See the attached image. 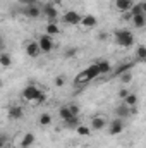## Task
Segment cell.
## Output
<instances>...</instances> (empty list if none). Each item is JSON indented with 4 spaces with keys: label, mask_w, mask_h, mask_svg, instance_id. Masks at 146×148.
<instances>
[{
    "label": "cell",
    "mask_w": 146,
    "mask_h": 148,
    "mask_svg": "<svg viewBox=\"0 0 146 148\" xmlns=\"http://www.w3.org/2000/svg\"><path fill=\"white\" fill-rule=\"evenodd\" d=\"M38 122H40V126H50V124H52V115L45 112V114H41V115H40Z\"/></svg>",
    "instance_id": "23"
},
{
    "label": "cell",
    "mask_w": 146,
    "mask_h": 148,
    "mask_svg": "<svg viewBox=\"0 0 146 148\" xmlns=\"http://www.w3.org/2000/svg\"><path fill=\"white\" fill-rule=\"evenodd\" d=\"M136 59L138 60H146V45H138L136 48Z\"/></svg>",
    "instance_id": "20"
},
{
    "label": "cell",
    "mask_w": 146,
    "mask_h": 148,
    "mask_svg": "<svg viewBox=\"0 0 146 148\" xmlns=\"http://www.w3.org/2000/svg\"><path fill=\"white\" fill-rule=\"evenodd\" d=\"M5 141H7V136L2 134V138H0V145H5Z\"/></svg>",
    "instance_id": "35"
},
{
    "label": "cell",
    "mask_w": 146,
    "mask_h": 148,
    "mask_svg": "<svg viewBox=\"0 0 146 148\" xmlns=\"http://www.w3.org/2000/svg\"><path fill=\"white\" fill-rule=\"evenodd\" d=\"M107 126V121L103 119V117H100V115H96V117H93L91 119V129H96V131H102L103 127Z\"/></svg>",
    "instance_id": "13"
},
{
    "label": "cell",
    "mask_w": 146,
    "mask_h": 148,
    "mask_svg": "<svg viewBox=\"0 0 146 148\" xmlns=\"http://www.w3.org/2000/svg\"><path fill=\"white\" fill-rule=\"evenodd\" d=\"M131 14H132V17H134V16H141V14H145V12H143L141 3H134V5H132V9H131Z\"/></svg>",
    "instance_id": "26"
},
{
    "label": "cell",
    "mask_w": 146,
    "mask_h": 148,
    "mask_svg": "<svg viewBox=\"0 0 146 148\" xmlns=\"http://www.w3.org/2000/svg\"><path fill=\"white\" fill-rule=\"evenodd\" d=\"M95 64H98V67H100V73H102V74L112 73V66H110L108 60H105V59H96V60H95Z\"/></svg>",
    "instance_id": "14"
},
{
    "label": "cell",
    "mask_w": 146,
    "mask_h": 148,
    "mask_svg": "<svg viewBox=\"0 0 146 148\" xmlns=\"http://www.w3.org/2000/svg\"><path fill=\"white\" fill-rule=\"evenodd\" d=\"M40 88L35 86V84H28L24 90H23V98L24 100H28V102H35L38 97H40Z\"/></svg>",
    "instance_id": "2"
},
{
    "label": "cell",
    "mask_w": 146,
    "mask_h": 148,
    "mask_svg": "<svg viewBox=\"0 0 146 148\" xmlns=\"http://www.w3.org/2000/svg\"><path fill=\"white\" fill-rule=\"evenodd\" d=\"M132 24H134V28H138V29L145 28V26H146V14L134 16V17H132Z\"/></svg>",
    "instance_id": "18"
},
{
    "label": "cell",
    "mask_w": 146,
    "mask_h": 148,
    "mask_svg": "<svg viewBox=\"0 0 146 148\" xmlns=\"http://www.w3.org/2000/svg\"><path fill=\"white\" fill-rule=\"evenodd\" d=\"M64 83H65L64 76H57V77H55V86H57V88H62V86H64Z\"/></svg>",
    "instance_id": "29"
},
{
    "label": "cell",
    "mask_w": 146,
    "mask_h": 148,
    "mask_svg": "<svg viewBox=\"0 0 146 148\" xmlns=\"http://www.w3.org/2000/svg\"><path fill=\"white\" fill-rule=\"evenodd\" d=\"M64 126H65L67 129H77V127L81 126V121H79V115H74V117H71L69 121H64Z\"/></svg>",
    "instance_id": "17"
},
{
    "label": "cell",
    "mask_w": 146,
    "mask_h": 148,
    "mask_svg": "<svg viewBox=\"0 0 146 148\" xmlns=\"http://www.w3.org/2000/svg\"><path fill=\"white\" fill-rule=\"evenodd\" d=\"M69 109H71V112H72V115H79V107H77V105L71 103V105H69Z\"/></svg>",
    "instance_id": "32"
},
{
    "label": "cell",
    "mask_w": 146,
    "mask_h": 148,
    "mask_svg": "<svg viewBox=\"0 0 146 148\" xmlns=\"http://www.w3.org/2000/svg\"><path fill=\"white\" fill-rule=\"evenodd\" d=\"M139 3H141V7H143V12L146 14V0L145 2H139Z\"/></svg>",
    "instance_id": "36"
},
{
    "label": "cell",
    "mask_w": 146,
    "mask_h": 148,
    "mask_svg": "<svg viewBox=\"0 0 146 148\" xmlns=\"http://www.w3.org/2000/svg\"><path fill=\"white\" fill-rule=\"evenodd\" d=\"M59 115H60V119H62V121H69L71 117H74L72 112H71V109H69V105H65V107H60Z\"/></svg>",
    "instance_id": "19"
},
{
    "label": "cell",
    "mask_w": 146,
    "mask_h": 148,
    "mask_svg": "<svg viewBox=\"0 0 146 148\" xmlns=\"http://www.w3.org/2000/svg\"><path fill=\"white\" fill-rule=\"evenodd\" d=\"M115 41H117L119 47L127 48V47H131L134 43V35L129 29H117L115 31Z\"/></svg>",
    "instance_id": "1"
},
{
    "label": "cell",
    "mask_w": 146,
    "mask_h": 148,
    "mask_svg": "<svg viewBox=\"0 0 146 148\" xmlns=\"http://www.w3.org/2000/svg\"><path fill=\"white\" fill-rule=\"evenodd\" d=\"M132 0H115V9L120 12H129L132 9Z\"/></svg>",
    "instance_id": "10"
},
{
    "label": "cell",
    "mask_w": 146,
    "mask_h": 148,
    "mask_svg": "<svg viewBox=\"0 0 146 148\" xmlns=\"http://www.w3.org/2000/svg\"><path fill=\"white\" fill-rule=\"evenodd\" d=\"M131 67H132V64H131V62H124V64H119V66H117V67L112 71V73H113L112 76H113V77H120L122 74L129 73V71H131Z\"/></svg>",
    "instance_id": "8"
},
{
    "label": "cell",
    "mask_w": 146,
    "mask_h": 148,
    "mask_svg": "<svg viewBox=\"0 0 146 148\" xmlns=\"http://www.w3.org/2000/svg\"><path fill=\"white\" fill-rule=\"evenodd\" d=\"M24 7H28V5H36V0H19Z\"/></svg>",
    "instance_id": "33"
},
{
    "label": "cell",
    "mask_w": 146,
    "mask_h": 148,
    "mask_svg": "<svg viewBox=\"0 0 146 148\" xmlns=\"http://www.w3.org/2000/svg\"><path fill=\"white\" fill-rule=\"evenodd\" d=\"M40 52H41V48H40V43H38V41H29V43L26 45V53H28L29 57H38Z\"/></svg>",
    "instance_id": "9"
},
{
    "label": "cell",
    "mask_w": 146,
    "mask_h": 148,
    "mask_svg": "<svg viewBox=\"0 0 146 148\" xmlns=\"http://www.w3.org/2000/svg\"><path fill=\"white\" fill-rule=\"evenodd\" d=\"M41 12H43V9H40L38 5H28V7L23 9V14H24L28 19H38V17L41 16Z\"/></svg>",
    "instance_id": "5"
},
{
    "label": "cell",
    "mask_w": 146,
    "mask_h": 148,
    "mask_svg": "<svg viewBox=\"0 0 146 148\" xmlns=\"http://www.w3.org/2000/svg\"><path fill=\"white\" fill-rule=\"evenodd\" d=\"M35 143V134L33 133H26L21 140V148H29L31 145Z\"/></svg>",
    "instance_id": "16"
},
{
    "label": "cell",
    "mask_w": 146,
    "mask_h": 148,
    "mask_svg": "<svg viewBox=\"0 0 146 148\" xmlns=\"http://www.w3.org/2000/svg\"><path fill=\"white\" fill-rule=\"evenodd\" d=\"M107 38H108V35H107L105 31H102V33L98 35V40H102V41H103V40H107Z\"/></svg>",
    "instance_id": "34"
},
{
    "label": "cell",
    "mask_w": 146,
    "mask_h": 148,
    "mask_svg": "<svg viewBox=\"0 0 146 148\" xmlns=\"http://www.w3.org/2000/svg\"><path fill=\"white\" fill-rule=\"evenodd\" d=\"M129 95H131V93H129V90H127V88H122V90L119 91V98H120V100H126Z\"/></svg>",
    "instance_id": "28"
},
{
    "label": "cell",
    "mask_w": 146,
    "mask_h": 148,
    "mask_svg": "<svg viewBox=\"0 0 146 148\" xmlns=\"http://www.w3.org/2000/svg\"><path fill=\"white\" fill-rule=\"evenodd\" d=\"M81 21H83V17H81L76 10H69V12L64 14V23H65V24L74 26V24H81Z\"/></svg>",
    "instance_id": "7"
},
{
    "label": "cell",
    "mask_w": 146,
    "mask_h": 148,
    "mask_svg": "<svg viewBox=\"0 0 146 148\" xmlns=\"http://www.w3.org/2000/svg\"><path fill=\"white\" fill-rule=\"evenodd\" d=\"M126 105H129V107H138V95H134V93H131L126 100H122Z\"/></svg>",
    "instance_id": "22"
},
{
    "label": "cell",
    "mask_w": 146,
    "mask_h": 148,
    "mask_svg": "<svg viewBox=\"0 0 146 148\" xmlns=\"http://www.w3.org/2000/svg\"><path fill=\"white\" fill-rule=\"evenodd\" d=\"M43 14L48 17L50 23H55L57 17H59V12H57V9H55L53 3H45V5H43Z\"/></svg>",
    "instance_id": "6"
},
{
    "label": "cell",
    "mask_w": 146,
    "mask_h": 148,
    "mask_svg": "<svg viewBox=\"0 0 146 148\" xmlns=\"http://www.w3.org/2000/svg\"><path fill=\"white\" fill-rule=\"evenodd\" d=\"M45 102H46V95L45 93H40V97L35 100V103H45Z\"/></svg>",
    "instance_id": "30"
},
{
    "label": "cell",
    "mask_w": 146,
    "mask_h": 148,
    "mask_svg": "<svg viewBox=\"0 0 146 148\" xmlns=\"http://www.w3.org/2000/svg\"><path fill=\"white\" fill-rule=\"evenodd\" d=\"M81 24H83L84 28H95V26L98 24V19H96L95 16L88 14V16H83V21H81Z\"/></svg>",
    "instance_id": "15"
},
{
    "label": "cell",
    "mask_w": 146,
    "mask_h": 148,
    "mask_svg": "<svg viewBox=\"0 0 146 148\" xmlns=\"http://www.w3.org/2000/svg\"><path fill=\"white\" fill-rule=\"evenodd\" d=\"M122 131H124V121H122L120 117H115L108 126V134L110 136H117V134H120Z\"/></svg>",
    "instance_id": "3"
},
{
    "label": "cell",
    "mask_w": 146,
    "mask_h": 148,
    "mask_svg": "<svg viewBox=\"0 0 146 148\" xmlns=\"http://www.w3.org/2000/svg\"><path fill=\"white\" fill-rule=\"evenodd\" d=\"M38 43H40V48H41V52H45V53H48V52H52V48H53V40L50 35H41L40 40H38Z\"/></svg>",
    "instance_id": "4"
},
{
    "label": "cell",
    "mask_w": 146,
    "mask_h": 148,
    "mask_svg": "<svg viewBox=\"0 0 146 148\" xmlns=\"http://www.w3.org/2000/svg\"><path fill=\"white\" fill-rule=\"evenodd\" d=\"M122 21H132V14L129 12H122Z\"/></svg>",
    "instance_id": "31"
},
{
    "label": "cell",
    "mask_w": 146,
    "mask_h": 148,
    "mask_svg": "<svg viewBox=\"0 0 146 148\" xmlns=\"http://www.w3.org/2000/svg\"><path fill=\"white\" fill-rule=\"evenodd\" d=\"M120 81H122L124 84H129V83L132 81V74H131V71L126 73V74H122V76H120Z\"/></svg>",
    "instance_id": "27"
},
{
    "label": "cell",
    "mask_w": 146,
    "mask_h": 148,
    "mask_svg": "<svg viewBox=\"0 0 146 148\" xmlns=\"http://www.w3.org/2000/svg\"><path fill=\"white\" fill-rule=\"evenodd\" d=\"M23 115H24V110H23V107H19V105H12V107L9 109V117L14 119V121L23 119Z\"/></svg>",
    "instance_id": "12"
},
{
    "label": "cell",
    "mask_w": 146,
    "mask_h": 148,
    "mask_svg": "<svg viewBox=\"0 0 146 148\" xmlns=\"http://www.w3.org/2000/svg\"><path fill=\"white\" fill-rule=\"evenodd\" d=\"M59 33H60V29H59L57 23H48V26H46V35L53 36V35H59Z\"/></svg>",
    "instance_id": "21"
},
{
    "label": "cell",
    "mask_w": 146,
    "mask_h": 148,
    "mask_svg": "<svg viewBox=\"0 0 146 148\" xmlns=\"http://www.w3.org/2000/svg\"><path fill=\"white\" fill-rule=\"evenodd\" d=\"M0 64H2L3 67H9V66L12 64L10 55H9V53H2V55H0Z\"/></svg>",
    "instance_id": "25"
},
{
    "label": "cell",
    "mask_w": 146,
    "mask_h": 148,
    "mask_svg": "<svg viewBox=\"0 0 146 148\" xmlns=\"http://www.w3.org/2000/svg\"><path fill=\"white\" fill-rule=\"evenodd\" d=\"M115 115H117V117H120V119L129 117V115H131V107H129V105H126V103L122 102V103L115 109Z\"/></svg>",
    "instance_id": "11"
},
{
    "label": "cell",
    "mask_w": 146,
    "mask_h": 148,
    "mask_svg": "<svg viewBox=\"0 0 146 148\" xmlns=\"http://www.w3.org/2000/svg\"><path fill=\"white\" fill-rule=\"evenodd\" d=\"M76 131H77V134H79V136H89V134H91V127H88V126H83V124H81V126H79Z\"/></svg>",
    "instance_id": "24"
}]
</instances>
